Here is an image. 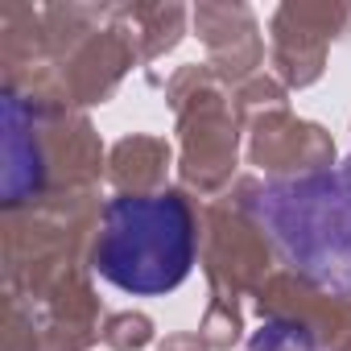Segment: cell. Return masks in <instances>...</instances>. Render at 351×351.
<instances>
[{
	"label": "cell",
	"instance_id": "cell-2",
	"mask_svg": "<svg viewBox=\"0 0 351 351\" xmlns=\"http://www.w3.org/2000/svg\"><path fill=\"white\" fill-rule=\"evenodd\" d=\"M195 265V219L191 207L165 195H120L104 207V228L95 240V273L132 293L161 298L173 293Z\"/></svg>",
	"mask_w": 351,
	"mask_h": 351
},
{
	"label": "cell",
	"instance_id": "cell-1",
	"mask_svg": "<svg viewBox=\"0 0 351 351\" xmlns=\"http://www.w3.org/2000/svg\"><path fill=\"white\" fill-rule=\"evenodd\" d=\"M248 211L289 269L318 289L351 293V157L261 182L248 195Z\"/></svg>",
	"mask_w": 351,
	"mask_h": 351
},
{
	"label": "cell",
	"instance_id": "cell-3",
	"mask_svg": "<svg viewBox=\"0 0 351 351\" xmlns=\"http://www.w3.org/2000/svg\"><path fill=\"white\" fill-rule=\"evenodd\" d=\"M240 351H322L318 339L293 318H265Z\"/></svg>",
	"mask_w": 351,
	"mask_h": 351
}]
</instances>
